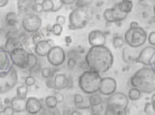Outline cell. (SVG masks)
I'll list each match as a JSON object with an SVG mask.
<instances>
[{
    "label": "cell",
    "instance_id": "21",
    "mask_svg": "<svg viewBox=\"0 0 155 115\" xmlns=\"http://www.w3.org/2000/svg\"><path fill=\"white\" fill-rule=\"evenodd\" d=\"M111 13H113V17H114V20L115 23H118V22L125 21L128 17V14L120 11L118 4H115V5L111 8Z\"/></svg>",
    "mask_w": 155,
    "mask_h": 115
},
{
    "label": "cell",
    "instance_id": "16",
    "mask_svg": "<svg viewBox=\"0 0 155 115\" xmlns=\"http://www.w3.org/2000/svg\"><path fill=\"white\" fill-rule=\"evenodd\" d=\"M139 52L129 46L123 47L122 50V60L126 64H134L137 63V57Z\"/></svg>",
    "mask_w": 155,
    "mask_h": 115
},
{
    "label": "cell",
    "instance_id": "14",
    "mask_svg": "<svg viewBox=\"0 0 155 115\" xmlns=\"http://www.w3.org/2000/svg\"><path fill=\"white\" fill-rule=\"evenodd\" d=\"M107 42L106 35L101 30L95 29L89 32L88 34V43L90 46H105Z\"/></svg>",
    "mask_w": 155,
    "mask_h": 115
},
{
    "label": "cell",
    "instance_id": "12",
    "mask_svg": "<svg viewBox=\"0 0 155 115\" xmlns=\"http://www.w3.org/2000/svg\"><path fill=\"white\" fill-rule=\"evenodd\" d=\"M116 89H117V82L114 78H110V76L102 78L100 88L98 91L102 96L109 97L111 94L116 92Z\"/></svg>",
    "mask_w": 155,
    "mask_h": 115
},
{
    "label": "cell",
    "instance_id": "27",
    "mask_svg": "<svg viewBox=\"0 0 155 115\" xmlns=\"http://www.w3.org/2000/svg\"><path fill=\"white\" fill-rule=\"evenodd\" d=\"M58 104L59 103H58V100L55 95H50L45 99V104L48 108H55L57 107Z\"/></svg>",
    "mask_w": 155,
    "mask_h": 115
},
{
    "label": "cell",
    "instance_id": "6",
    "mask_svg": "<svg viewBox=\"0 0 155 115\" xmlns=\"http://www.w3.org/2000/svg\"><path fill=\"white\" fill-rule=\"evenodd\" d=\"M18 72L13 64L7 70L0 72V95L12 90L18 83Z\"/></svg>",
    "mask_w": 155,
    "mask_h": 115
},
{
    "label": "cell",
    "instance_id": "40",
    "mask_svg": "<svg viewBox=\"0 0 155 115\" xmlns=\"http://www.w3.org/2000/svg\"><path fill=\"white\" fill-rule=\"evenodd\" d=\"M147 41H148L150 46H155V31L150 32L149 34L147 35Z\"/></svg>",
    "mask_w": 155,
    "mask_h": 115
},
{
    "label": "cell",
    "instance_id": "43",
    "mask_svg": "<svg viewBox=\"0 0 155 115\" xmlns=\"http://www.w3.org/2000/svg\"><path fill=\"white\" fill-rule=\"evenodd\" d=\"M55 21H56V23H59V24L63 25L66 22V18L64 16H57Z\"/></svg>",
    "mask_w": 155,
    "mask_h": 115
},
{
    "label": "cell",
    "instance_id": "7",
    "mask_svg": "<svg viewBox=\"0 0 155 115\" xmlns=\"http://www.w3.org/2000/svg\"><path fill=\"white\" fill-rule=\"evenodd\" d=\"M69 29H84L88 22L86 12L81 8H75L69 14Z\"/></svg>",
    "mask_w": 155,
    "mask_h": 115
},
{
    "label": "cell",
    "instance_id": "51",
    "mask_svg": "<svg viewBox=\"0 0 155 115\" xmlns=\"http://www.w3.org/2000/svg\"><path fill=\"white\" fill-rule=\"evenodd\" d=\"M71 114H73V115H77V114L78 115H81V113L79 111V109H78V110H73V111L71 112Z\"/></svg>",
    "mask_w": 155,
    "mask_h": 115
},
{
    "label": "cell",
    "instance_id": "3",
    "mask_svg": "<svg viewBox=\"0 0 155 115\" xmlns=\"http://www.w3.org/2000/svg\"><path fill=\"white\" fill-rule=\"evenodd\" d=\"M129 98L122 92H114L107 99L105 115H124L127 114Z\"/></svg>",
    "mask_w": 155,
    "mask_h": 115
},
{
    "label": "cell",
    "instance_id": "28",
    "mask_svg": "<svg viewBox=\"0 0 155 115\" xmlns=\"http://www.w3.org/2000/svg\"><path fill=\"white\" fill-rule=\"evenodd\" d=\"M27 94H28V89H27V86L25 84L19 85L16 88V96L17 97L21 98V99H26Z\"/></svg>",
    "mask_w": 155,
    "mask_h": 115
},
{
    "label": "cell",
    "instance_id": "31",
    "mask_svg": "<svg viewBox=\"0 0 155 115\" xmlns=\"http://www.w3.org/2000/svg\"><path fill=\"white\" fill-rule=\"evenodd\" d=\"M51 34L54 36H60L63 32V25L55 22L54 24L51 27Z\"/></svg>",
    "mask_w": 155,
    "mask_h": 115
},
{
    "label": "cell",
    "instance_id": "37",
    "mask_svg": "<svg viewBox=\"0 0 155 115\" xmlns=\"http://www.w3.org/2000/svg\"><path fill=\"white\" fill-rule=\"evenodd\" d=\"M36 83V79L34 78V76L32 75H28L25 78V79H24V84H25L27 87H32V86H34Z\"/></svg>",
    "mask_w": 155,
    "mask_h": 115
},
{
    "label": "cell",
    "instance_id": "10",
    "mask_svg": "<svg viewBox=\"0 0 155 115\" xmlns=\"http://www.w3.org/2000/svg\"><path fill=\"white\" fill-rule=\"evenodd\" d=\"M47 60L51 66L53 67H59L63 65V63L66 60V53L64 50L59 46H51L48 53L47 54Z\"/></svg>",
    "mask_w": 155,
    "mask_h": 115
},
{
    "label": "cell",
    "instance_id": "47",
    "mask_svg": "<svg viewBox=\"0 0 155 115\" xmlns=\"http://www.w3.org/2000/svg\"><path fill=\"white\" fill-rule=\"evenodd\" d=\"M151 104H152V107L155 111V92L152 93V96H151Z\"/></svg>",
    "mask_w": 155,
    "mask_h": 115
},
{
    "label": "cell",
    "instance_id": "52",
    "mask_svg": "<svg viewBox=\"0 0 155 115\" xmlns=\"http://www.w3.org/2000/svg\"><path fill=\"white\" fill-rule=\"evenodd\" d=\"M151 67H152V68H153V69H154V70H155V61H154V62H153V64H152V65H151Z\"/></svg>",
    "mask_w": 155,
    "mask_h": 115
},
{
    "label": "cell",
    "instance_id": "30",
    "mask_svg": "<svg viewBox=\"0 0 155 115\" xmlns=\"http://www.w3.org/2000/svg\"><path fill=\"white\" fill-rule=\"evenodd\" d=\"M124 44H125L124 38L121 37V36H115L113 39V46H114V47L115 50L123 47Z\"/></svg>",
    "mask_w": 155,
    "mask_h": 115
},
{
    "label": "cell",
    "instance_id": "35",
    "mask_svg": "<svg viewBox=\"0 0 155 115\" xmlns=\"http://www.w3.org/2000/svg\"><path fill=\"white\" fill-rule=\"evenodd\" d=\"M54 74L53 73V71L51 69V68H48V67H45V68H43L42 71H41V75L44 78H51V76Z\"/></svg>",
    "mask_w": 155,
    "mask_h": 115
},
{
    "label": "cell",
    "instance_id": "49",
    "mask_svg": "<svg viewBox=\"0 0 155 115\" xmlns=\"http://www.w3.org/2000/svg\"><path fill=\"white\" fill-rule=\"evenodd\" d=\"M65 43L67 45H70L71 43H72V38L70 36H66L65 37Z\"/></svg>",
    "mask_w": 155,
    "mask_h": 115
},
{
    "label": "cell",
    "instance_id": "22",
    "mask_svg": "<svg viewBox=\"0 0 155 115\" xmlns=\"http://www.w3.org/2000/svg\"><path fill=\"white\" fill-rule=\"evenodd\" d=\"M74 104L78 109H88L90 108V104L88 102H85L84 96L81 94H76L74 97Z\"/></svg>",
    "mask_w": 155,
    "mask_h": 115
},
{
    "label": "cell",
    "instance_id": "50",
    "mask_svg": "<svg viewBox=\"0 0 155 115\" xmlns=\"http://www.w3.org/2000/svg\"><path fill=\"white\" fill-rule=\"evenodd\" d=\"M139 26V23L137 21H132L130 23V27H137Z\"/></svg>",
    "mask_w": 155,
    "mask_h": 115
},
{
    "label": "cell",
    "instance_id": "4",
    "mask_svg": "<svg viewBox=\"0 0 155 115\" xmlns=\"http://www.w3.org/2000/svg\"><path fill=\"white\" fill-rule=\"evenodd\" d=\"M101 80L102 78L99 73L88 69L79 76L78 84H79V88L81 90L82 93L90 95L99 91Z\"/></svg>",
    "mask_w": 155,
    "mask_h": 115
},
{
    "label": "cell",
    "instance_id": "34",
    "mask_svg": "<svg viewBox=\"0 0 155 115\" xmlns=\"http://www.w3.org/2000/svg\"><path fill=\"white\" fill-rule=\"evenodd\" d=\"M92 2H93V0H76L75 4L77 8L84 9L85 7H88Z\"/></svg>",
    "mask_w": 155,
    "mask_h": 115
},
{
    "label": "cell",
    "instance_id": "5",
    "mask_svg": "<svg viewBox=\"0 0 155 115\" xmlns=\"http://www.w3.org/2000/svg\"><path fill=\"white\" fill-rule=\"evenodd\" d=\"M124 41L127 46L133 49H139L147 41V33L140 25L137 27H130L124 34Z\"/></svg>",
    "mask_w": 155,
    "mask_h": 115
},
{
    "label": "cell",
    "instance_id": "2",
    "mask_svg": "<svg viewBox=\"0 0 155 115\" xmlns=\"http://www.w3.org/2000/svg\"><path fill=\"white\" fill-rule=\"evenodd\" d=\"M132 87L138 88L143 94L155 92V70L150 66H143L130 78Z\"/></svg>",
    "mask_w": 155,
    "mask_h": 115
},
{
    "label": "cell",
    "instance_id": "32",
    "mask_svg": "<svg viewBox=\"0 0 155 115\" xmlns=\"http://www.w3.org/2000/svg\"><path fill=\"white\" fill-rule=\"evenodd\" d=\"M42 6H43V12L44 13L52 12V10H53V3H52L51 0H43Z\"/></svg>",
    "mask_w": 155,
    "mask_h": 115
},
{
    "label": "cell",
    "instance_id": "36",
    "mask_svg": "<svg viewBox=\"0 0 155 115\" xmlns=\"http://www.w3.org/2000/svg\"><path fill=\"white\" fill-rule=\"evenodd\" d=\"M143 112H144V114H147V115H155V111L152 107L151 102H147L145 104L144 108H143Z\"/></svg>",
    "mask_w": 155,
    "mask_h": 115
},
{
    "label": "cell",
    "instance_id": "24",
    "mask_svg": "<svg viewBox=\"0 0 155 115\" xmlns=\"http://www.w3.org/2000/svg\"><path fill=\"white\" fill-rule=\"evenodd\" d=\"M88 103L90 104V107H97V105L101 104L102 103H103L102 95L99 92L90 94L89 97H88Z\"/></svg>",
    "mask_w": 155,
    "mask_h": 115
},
{
    "label": "cell",
    "instance_id": "48",
    "mask_svg": "<svg viewBox=\"0 0 155 115\" xmlns=\"http://www.w3.org/2000/svg\"><path fill=\"white\" fill-rule=\"evenodd\" d=\"M67 88H73V79L72 78H68V85Z\"/></svg>",
    "mask_w": 155,
    "mask_h": 115
},
{
    "label": "cell",
    "instance_id": "39",
    "mask_svg": "<svg viewBox=\"0 0 155 115\" xmlns=\"http://www.w3.org/2000/svg\"><path fill=\"white\" fill-rule=\"evenodd\" d=\"M0 114H4V115H13L15 114V110L14 108L12 107V105H7L6 107H5L1 112H0Z\"/></svg>",
    "mask_w": 155,
    "mask_h": 115
},
{
    "label": "cell",
    "instance_id": "41",
    "mask_svg": "<svg viewBox=\"0 0 155 115\" xmlns=\"http://www.w3.org/2000/svg\"><path fill=\"white\" fill-rule=\"evenodd\" d=\"M34 13L36 14H40V13H44L43 12V6H42V3H37L35 2V4H34Z\"/></svg>",
    "mask_w": 155,
    "mask_h": 115
},
{
    "label": "cell",
    "instance_id": "9",
    "mask_svg": "<svg viewBox=\"0 0 155 115\" xmlns=\"http://www.w3.org/2000/svg\"><path fill=\"white\" fill-rule=\"evenodd\" d=\"M10 58L12 64L19 69H27L29 52L25 50L22 46H18L9 51Z\"/></svg>",
    "mask_w": 155,
    "mask_h": 115
},
{
    "label": "cell",
    "instance_id": "33",
    "mask_svg": "<svg viewBox=\"0 0 155 115\" xmlns=\"http://www.w3.org/2000/svg\"><path fill=\"white\" fill-rule=\"evenodd\" d=\"M103 17H104L105 21L107 22H109V23H115V21L114 20V17H113V13H111V8L106 9V10L104 11Z\"/></svg>",
    "mask_w": 155,
    "mask_h": 115
},
{
    "label": "cell",
    "instance_id": "23",
    "mask_svg": "<svg viewBox=\"0 0 155 115\" xmlns=\"http://www.w3.org/2000/svg\"><path fill=\"white\" fill-rule=\"evenodd\" d=\"M118 4V7L120 9L121 12L126 13V14H130L133 10L134 4H133V0H121Z\"/></svg>",
    "mask_w": 155,
    "mask_h": 115
},
{
    "label": "cell",
    "instance_id": "44",
    "mask_svg": "<svg viewBox=\"0 0 155 115\" xmlns=\"http://www.w3.org/2000/svg\"><path fill=\"white\" fill-rule=\"evenodd\" d=\"M62 2L63 5H66V6H71L73 4H75L76 0H60Z\"/></svg>",
    "mask_w": 155,
    "mask_h": 115
},
{
    "label": "cell",
    "instance_id": "45",
    "mask_svg": "<svg viewBox=\"0 0 155 115\" xmlns=\"http://www.w3.org/2000/svg\"><path fill=\"white\" fill-rule=\"evenodd\" d=\"M10 0H0V8H3L8 5Z\"/></svg>",
    "mask_w": 155,
    "mask_h": 115
},
{
    "label": "cell",
    "instance_id": "1",
    "mask_svg": "<svg viewBox=\"0 0 155 115\" xmlns=\"http://www.w3.org/2000/svg\"><path fill=\"white\" fill-rule=\"evenodd\" d=\"M114 60L113 52L106 46H90L84 57L87 68L100 75L107 73L113 67Z\"/></svg>",
    "mask_w": 155,
    "mask_h": 115
},
{
    "label": "cell",
    "instance_id": "15",
    "mask_svg": "<svg viewBox=\"0 0 155 115\" xmlns=\"http://www.w3.org/2000/svg\"><path fill=\"white\" fill-rule=\"evenodd\" d=\"M43 104L41 101L35 97L26 98V112L28 114H38L42 111Z\"/></svg>",
    "mask_w": 155,
    "mask_h": 115
},
{
    "label": "cell",
    "instance_id": "29",
    "mask_svg": "<svg viewBox=\"0 0 155 115\" xmlns=\"http://www.w3.org/2000/svg\"><path fill=\"white\" fill-rule=\"evenodd\" d=\"M8 38H9V31L6 28H1L0 29V46L5 47Z\"/></svg>",
    "mask_w": 155,
    "mask_h": 115
},
{
    "label": "cell",
    "instance_id": "11",
    "mask_svg": "<svg viewBox=\"0 0 155 115\" xmlns=\"http://www.w3.org/2000/svg\"><path fill=\"white\" fill-rule=\"evenodd\" d=\"M155 61V47L153 46H145L138 54L137 63H140L143 66H150Z\"/></svg>",
    "mask_w": 155,
    "mask_h": 115
},
{
    "label": "cell",
    "instance_id": "46",
    "mask_svg": "<svg viewBox=\"0 0 155 115\" xmlns=\"http://www.w3.org/2000/svg\"><path fill=\"white\" fill-rule=\"evenodd\" d=\"M1 28H5V18H3L2 16L0 15V29Z\"/></svg>",
    "mask_w": 155,
    "mask_h": 115
},
{
    "label": "cell",
    "instance_id": "17",
    "mask_svg": "<svg viewBox=\"0 0 155 115\" xmlns=\"http://www.w3.org/2000/svg\"><path fill=\"white\" fill-rule=\"evenodd\" d=\"M52 46L51 45V43L47 40H40L37 43H35V47H34V51L37 56L40 57H46L47 54L50 51L51 47Z\"/></svg>",
    "mask_w": 155,
    "mask_h": 115
},
{
    "label": "cell",
    "instance_id": "42",
    "mask_svg": "<svg viewBox=\"0 0 155 115\" xmlns=\"http://www.w3.org/2000/svg\"><path fill=\"white\" fill-rule=\"evenodd\" d=\"M76 65H77V59L73 58V57H69V59H68V68L73 69L75 68Z\"/></svg>",
    "mask_w": 155,
    "mask_h": 115
},
{
    "label": "cell",
    "instance_id": "25",
    "mask_svg": "<svg viewBox=\"0 0 155 115\" xmlns=\"http://www.w3.org/2000/svg\"><path fill=\"white\" fill-rule=\"evenodd\" d=\"M142 95L143 93L138 88L135 87H131V89H129L128 91V98L130 101H133V102H136V101H139L142 99Z\"/></svg>",
    "mask_w": 155,
    "mask_h": 115
},
{
    "label": "cell",
    "instance_id": "20",
    "mask_svg": "<svg viewBox=\"0 0 155 115\" xmlns=\"http://www.w3.org/2000/svg\"><path fill=\"white\" fill-rule=\"evenodd\" d=\"M12 107L15 110V113H21L26 111V99H21L18 97H14L11 100V104Z\"/></svg>",
    "mask_w": 155,
    "mask_h": 115
},
{
    "label": "cell",
    "instance_id": "53",
    "mask_svg": "<svg viewBox=\"0 0 155 115\" xmlns=\"http://www.w3.org/2000/svg\"><path fill=\"white\" fill-rule=\"evenodd\" d=\"M153 14H154V16H155V4H154V6H153Z\"/></svg>",
    "mask_w": 155,
    "mask_h": 115
},
{
    "label": "cell",
    "instance_id": "8",
    "mask_svg": "<svg viewBox=\"0 0 155 115\" xmlns=\"http://www.w3.org/2000/svg\"><path fill=\"white\" fill-rule=\"evenodd\" d=\"M41 28L42 18L37 14H25V16L21 18V29L24 32L34 34L39 32Z\"/></svg>",
    "mask_w": 155,
    "mask_h": 115
},
{
    "label": "cell",
    "instance_id": "19",
    "mask_svg": "<svg viewBox=\"0 0 155 115\" xmlns=\"http://www.w3.org/2000/svg\"><path fill=\"white\" fill-rule=\"evenodd\" d=\"M12 65L11 58H10L9 51L5 50V47L0 46V72L7 70Z\"/></svg>",
    "mask_w": 155,
    "mask_h": 115
},
{
    "label": "cell",
    "instance_id": "18",
    "mask_svg": "<svg viewBox=\"0 0 155 115\" xmlns=\"http://www.w3.org/2000/svg\"><path fill=\"white\" fill-rule=\"evenodd\" d=\"M53 84H54V90L66 89L68 85L67 75L63 73L53 74Z\"/></svg>",
    "mask_w": 155,
    "mask_h": 115
},
{
    "label": "cell",
    "instance_id": "38",
    "mask_svg": "<svg viewBox=\"0 0 155 115\" xmlns=\"http://www.w3.org/2000/svg\"><path fill=\"white\" fill-rule=\"evenodd\" d=\"M51 1L53 3V10H52L53 13H56L59 10H61V8L63 7V4L60 0H51Z\"/></svg>",
    "mask_w": 155,
    "mask_h": 115
},
{
    "label": "cell",
    "instance_id": "26",
    "mask_svg": "<svg viewBox=\"0 0 155 115\" xmlns=\"http://www.w3.org/2000/svg\"><path fill=\"white\" fill-rule=\"evenodd\" d=\"M39 66V61H38V57L35 53H31L29 52V58H28V66L27 69L29 71H32Z\"/></svg>",
    "mask_w": 155,
    "mask_h": 115
},
{
    "label": "cell",
    "instance_id": "13",
    "mask_svg": "<svg viewBox=\"0 0 155 115\" xmlns=\"http://www.w3.org/2000/svg\"><path fill=\"white\" fill-rule=\"evenodd\" d=\"M6 27L10 32H16L19 30V28H21V18H19L18 14L9 12L5 16V28Z\"/></svg>",
    "mask_w": 155,
    "mask_h": 115
}]
</instances>
